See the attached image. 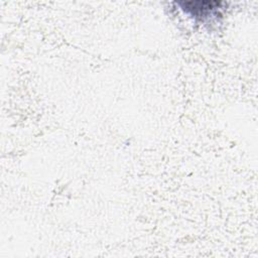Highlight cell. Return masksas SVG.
Segmentation results:
<instances>
[{
	"mask_svg": "<svg viewBox=\"0 0 258 258\" xmlns=\"http://www.w3.org/2000/svg\"><path fill=\"white\" fill-rule=\"evenodd\" d=\"M180 8L195 18L205 21L208 18L220 15V8L224 4L221 1H178Z\"/></svg>",
	"mask_w": 258,
	"mask_h": 258,
	"instance_id": "cell-1",
	"label": "cell"
}]
</instances>
